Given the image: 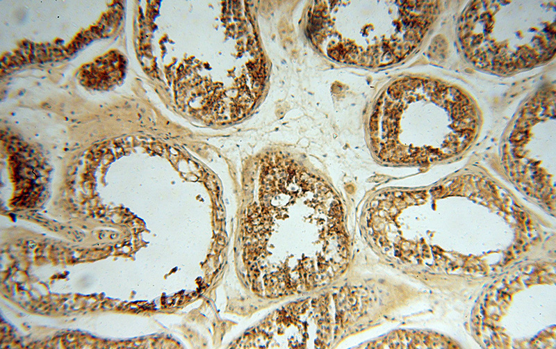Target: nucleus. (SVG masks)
Returning a JSON list of instances; mask_svg holds the SVG:
<instances>
[{
	"mask_svg": "<svg viewBox=\"0 0 556 349\" xmlns=\"http://www.w3.org/2000/svg\"><path fill=\"white\" fill-rule=\"evenodd\" d=\"M550 7L526 10L513 1H472L459 23V39L477 67L506 73L545 63L555 53Z\"/></svg>",
	"mask_w": 556,
	"mask_h": 349,
	"instance_id": "f257e3e1",
	"label": "nucleus"
},
{
	"mask_svg": "<svg viewBox=\"0 0 556 349\" xmlns=\"http://www.w3.org/2000/svg\"><path fill=\"white\" fill-rule=\"evenodd\" d=\"M391 3L379 18H364L353 27L309 26L310 37L322 52L342 63L382 66L397 63L421 42L436 17L439 1H404L398 11Z\"/></svg>",
	"mask_w": 556,
	"mask_h": 349,
	"instance_id": "f03ea898",
	"label": "nucleus"
}]
</instances>
